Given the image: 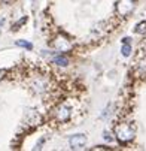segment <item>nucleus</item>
<instances>
[{"label":"nucleus","mask_w":146,"mask_h":151,"mask_svg":"<svg viewBox=\"0 0 146 151\" xmlns=\"http://www.w3.org/2000/svg\"><path fill=\"white\" fill-rule=\"evenodd\" d=\"M115 135L119 144H128L134 139L136 130L131 123H118L115 126Z\"/></svg>","instance_id":"1"},{"label":"nucleus","mask_w":146,"mask_h":151,"mask_svg":"<svg viewBox=\"0 0 146 151\" xmlns=\"http://www.w3.org/2000/svg\"><path fill=\"white\" fill-rule=\"evenodd\" d=\"M51 45H52L60 54H64V52H69V51L73 50V42H72V39L67 37V36H64V35H61V33L54 37V40H52Z\"/></svg>","instance_id":"2"},{"label":"nucleus","mask_w":146,"mask_h":151,"mask_svg":"<svg viewBox=\"0 0 146 151\" xmlns=\"http://www.w3.org/2000/svg\"><path fill=\"white\" fill-rule=\"evenodd\" d=\"M136 8V0H118L116 3V15L121 18L128 17Z\"/></svg>","instance_id":"3"},{"label":"nucleus","mask_w":146,"mask_h":151,"mask_svg":"<svg viewBox=\"0 0 146 151\" xmlns=\"http://www.w3.org/2000/svg\"><path fill=\"white\" fill-rule=\"evenodd\" d=\"M54 114H55V118H57L60 123H66V121H69V120H70L72 111H70V108H69L67 105L61 103V105H58V106L55 108Z\"/></svg>","instance_id":"4"},{"label":"nucleus","mask_w":146,"mask_h":151,"mask_svg":"<svg viewBox=\"0 0 146 151\" xmlns=\"http://www.w3.org/2000/svg\"><path fill=\"white\" fill-rule=\"evenodd\" d=\"M69 144H70V148L72 150H82L87 144V136L83 133H78V135H73L70 139H69Z\"/></svg>","instance_id":"5"},{"label":"nucleus","mask_w":146,"mask_h":151,"mask_svg":"<svg viewBox=\"0 0 146 151\" xmlns=\"http://www.w3.org/2000/svg\"><path fill=\"white\" fill-rule=\"evenodd\" d=\"M136 70H137V73H139L140 76L146 75V58H143V60H140V61L137 63Z\"/></svg>","instance_id":"6"},{"label":"nucleus","mask_w":146,"mask_h":151,"mask_svg":"<svg viewBox=\"0 0 146 151\" xmlns=\"http://www.w3.org/2000/svg\"><path fill=\"white\" fill-rule=\"evenodd\" d=\"M54 63L57 64V66H67V64H69V58L61 54V55H57L54 58Z\"/></svg>","instance_id":"7"},{"label":"nucleus","mask_w":146,"mask_h":151,"mask_svg":"<svg viewBox=\"0 0 146 151\" xmlns=\"http://www.w3.org/2000/svg\"><path fill=\"white\" fill-rule=\"evenodd\" d=\"M121 52L124 57H128L131 54V45H130V42H124V45L121 48Z\"/></svg>","instance_id":"8"},{"label":"nucleus","mask_w":146,"mask_h":151,"mask_svg":"<svg viewBox=\"0 0 146 151\" xmlns=\"http://www.w3.org/2000/svg\"><path fill=\"white\" fill-rule=\"evenodd\" d=\"M134 32L139 33V35H145V33H146V21H142V23H139V24L136 26Z\"/></svg>","instance_id":"9"},{"label":"nucleus","mask_w":146,"mask_h":151,"mask_svg":"<svg viewBox=\"0 0 146 151\" xmlns=\"http://www.w3.org/2000/svg\"><path fill=\"white\" fill-rule=\"evenodd\" d=\"M16 45H19V47H26L27 50H31V48H33V45L30 44V42H24V40H19V42H16Z\"/></svg>","instance_id":"10"},{"label":"nucleus","mask_w":146,"mask_h":151,"mask_svg":"<svg viewBox=\"0 0 146 151\" xmlns=\"http://www.w3.org/2000/svg\"><path fill=\"white\" fill-rule=\"evenodd\" d=\"M104 139H108V141H112V136L109 133H104Z\"/></svg>","instance_id":"11"},{"label":"nucleus","mask_w":146,"mask_h":151,"mask_svg":"<svg viewBox=\"0 0 146 151\" xmlns=\"http://www.w3.org/2000/svg\"><path fill=\"white\" fill-rule=\"evenodd\" d=\"M93 150H108V147H95V148H93Z\"/></svg>","instance_id":"12"},{"label":"nucleus","mask_w":146,"mask_h":151,"mask_svg":"<svg viewBox=\"0 0 146 151\" xmlns=\"http://www.w3.org/2000/svg\"><path fill=\"white\" fill-rule=\"evenodd\" d=\"M12 0H0V3H11Z\"/></svg>","instance_id":"13"},{"label":"nucleus","mask_w":146,"mask_h":151,"mask_svg":"<svg viewBox=\"0 0 146 151\" xmlns=\"http://www.w3.org/2000/svg\"><path fill=\"white\" fill-rule=\"evenodd\" d=\"M3 73H5L3 70H0V79H2V78H3Z\"/></svg>","instance_id":"14"},{"label":"nucleus","mask_w":146,"mask_h":151,"mask_svg":"<svg viewBox=\"0 0 146 151\" xmlns=\"http://www.w3.org/2000/svg\"><path fill=\"white\" fill-rule=\"evenodd\" d=\"M2 23H3V19H0V26H2Z\"/></svg>","instance_id":"15"}]
</instances>
